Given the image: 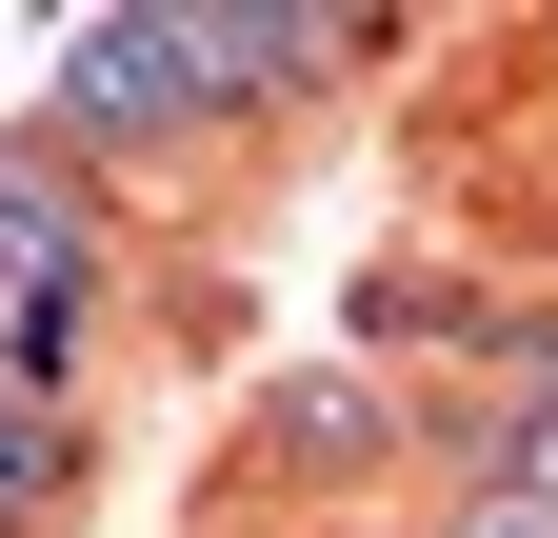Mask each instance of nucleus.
I'll list each match as a JSON object with an SVG mask.
<instances>
[{"mask_svg": "<svg viewBox=\"0 0 558 538\" xmlns=\"http://www.w3.org/2000/svg\"><path fill=\"white\" fill-rule=\"evenodd\" d=\"M40 100H60V160H81V140L160 160V140H199V120H220V100H199V60H180V21H81Z\"/></svg>", "mask_w": 558, "mask_h": 538, "instance_id": "obj_1", "label": "nucleus"}, {"mask_svg": "<svg viewBox=\"0 0 558 538\" xmlns=\"http://www.w3.org/2000/svg\"><path fill=\"white\" fill-rule=\"evenodd\" d=\"M499 479H519V499L558 518V399H519V419H499Z\"/></svg>", "mask_w": 558, "mask_h": 538, "instance_id": "obj_3", "label": "nucleus"}, {"mask_svg": "<svg viewBox=\"0 0 558 538\" xmlns=\"http://www.w3.org/2000/svg\"><path fill=\"white\" fill-rule=\"evenodd\" d=\"M0 538H21V499H0Z\"/></svg>", "mask_w": 558, "mask_h": 538, "instance_id": "obj_5", "label": "nucleus"}, {"mask_svg": "<svg viewBox=\"0 0 558 538\" xmlns=\"http://www.w3.org/2000/svg\"><path fill=\"white\" fill-rule=\"evenodd\" d=\"M459 538H558V518H538L519 479H478V499H459Z\"/></svg>", "mask_w": 558, "mask_h": 538, "instance_id": "obj_4", "label": "nucleus"}, {"mask_svg": "<svg viewBox=\"0 0 558 538\" xmlns=\"http://www.w3.org/2000/svg\"><path fill=\"white\" fill-rule=\"evenodd\" d=\"M180 60H199V100H279V81H319V21H279V0H240V21H180Z\"/></svg>", "mask_w": 558, "mask_h": 538, "instance_id": "obj_2", "label": "nucleus"}]
</instances>
